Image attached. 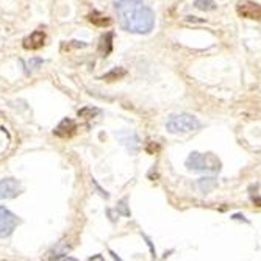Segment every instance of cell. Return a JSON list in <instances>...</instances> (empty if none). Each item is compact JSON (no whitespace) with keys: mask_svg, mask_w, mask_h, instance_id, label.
Here are the masks:
<instances>
[{"mask_svg":"<svg viewBox=\"0 0 261 261\" xmlns=\"http://www.w3.org/2000/svg\"><path fill=\"white\" fill-rule=\"evenodd\" d=\"M117 22L125 31L147 35L155 27V13L143 0H117L114 3Z\"/></svg>","mask_w":261,"mask_h":261,"instance_id":"obj_1","label":"cell"},{"mask_svg":"<svg viewBox=\"0 0 261 261\" xmlns=\"http://www.w3.org/2000/svg\"><path fill=\"white\" fill-rule=\"evenodd\" d=\"M194 6L200 11H211L216 8L214 0H194Z\"/></svg>","mask_w":261,"mask_h":261,"instance_id":"obj_10","label":"cell"},{"mask_svg":"<svg viewBox=\"0 0 261 261\" xmlns=\"http://www.w3.org/2000/svg\"><path fill=\"white\" fill-rule=\"evenodd\" d=\"M44 41H46L44 31L36 30L28 38L24 39V49H27V50H38V49H41L42 46H44Z\"/></svg>","mask_w":261,"mask_h":261,"instance_id":"obj_7","label":"cell"},{"mask_svg":"<svg viewBox=\"0 0 261 261\" xmlns=\"http://www.w3.org/2000/svg\"><path fill=\"white\" fill-rule=\"evenodd\" d=\"M92 184H94V186H95V189H97V191H99V192H100V195H102V197H105V199H108V197H110V194H108L106 191H103V189H102V188L99 186V183H97V181H95L94 178H92Z\"/></svg>","mask_w":261,"mask_h":261,"instance_id":"obj_14","label":"cell"},{"mask_svg":"<svg viewBox=\"0 0 261 261\" xmlns=\"http://www.w3.org/2000/svg\"><path fill=\"white\" fill-rule=\"evenodd\" d=\"M44 61H42L41 58H33V60H30V66H33V68H36V66H39V64H42Z\"/></svg>","mask_w":261,"mask_h":261,"instance_id":"obj_16","label":"cell"},{"mask_svg":"<svg viewBox=\"0 0 261 261\" xmlns=\"http://www.w3.org/2000/svg\"><path fill=\"white\" fill-rule=\"evenodd\" d=\"M19 224L17 216L5 206H0V236H9Z\"/></svg>","mask_w":261,"mask_h":261,"instance_id":"obj_4","label":"cell"},{"mask_svg":"<svg viewBox=\"0 0 261 261\" xmlns=\"http://www.w3.org/2000/svg\"><path fill=\"white\" fill-rule=\"evenodd\" d=\"M186 168L189 171L197 172H219L221 171V161L217 160L213 154H199V152H192L186 160Z\"/></svg>","mask_w":261,"mask_h":261,"instance_id":"obj_2","label":"cell"},{"mask_svg":"<svg viewBox=\"0 0 261 261\" xmlns=\"http://www.w3.org/2000/svg\"><path fill=\"white\" fill-rule=\"evenodd\" d=\"M127 74L125 69H121V68H116L113 69L111 72H108L106 75H103V80H108V82H113V80H117V79H121L124 77V75Z\"/></svg>","mask_w":261,"mask_h":261,"instance_id":"obj_11","label":"cell"},{"mask_svg":"<svg viewBox=\"0 0 261 261\" xmlns=\"http://www.w3.org/2000/svg\"><path fill=\"white\" fill-rule=\"evenodd\" d=\"M75 128H77V124H75V121H72V119H63V121L60 122V125L55 128V133L57 136H61V138H68L71 136L74 132H75Z\"/></svg>","mask_w":261,"mask_h":261,"instance_id":"obj_8","label":"cell"},{"mask_svg":"<svg viewBox=\"0 0 261 261\" xmlns=\"http://www.w3.org/2000/svg\"><path fill=\"white\" fill-rule=\"evenodd\" d=\"M22 191L20 183L14 178L0 180V200L2 199H14Z\"/></svg>","mask_w":261,"mask_h":261,"instance_id":"obj_5","label":"cell"},{"mask_svg":"<svg viewBox=\"0 0 261 261\" xmlns=\"http://www.w3.org/2000/svg\"><path fill=\"white\" fill-rule=\"evenodd\" d=\"M238 13L246 19H255L258 20L261 16V9L258 3L254 2H239L238 3Z\"/></svg>","mask_w":261,"mask_h":261,"instance_id":"obj_6","label":"cell"},{"mask_svg":"<svg viewBox=\"0 0 261 261\" xmlns=\"http://www.w3.org/2000/svg\"><path fill=\"white\" fill-rule=\"evenodd\" d=\"M89 20H91V22H94V24H97V25H110V22H111V20L108 19L106 16H102V14H99L97 11H94L89 16Z\"/></svg>","mask_w":261,"mask_h":261,"instance_id":"obj_12","label":"cell"},{"mask_svg":"<svg viewBox=\"0 0 261 261\" xmlns=\"http://www.w3.org/2000/svg\"><path fill=\"white\" fill-rule=\"evenodd\" d=\"M166 128L171 133H191L200 128V122L199 119L192 114H186V113L172 114L168 119Z\"/></svg>","mask_w":261,"mask_h":261,"instance_id":"obj_3","label":"cell"},{"mask_svg":"<svg viewBox=\"0 0 261 261\" xmlns=\"http://www.w3.org/2000/svg\"><path fill=\"white\" fill-rule=\"evenodd\" d=\"M117 213H121V214L130 217V210L127 208V199H122L121 202H119V205H117Z\"/></svg>","mask_w":261,"mask_h":261,"instance_id":"obj_13","label":"cell"},{"mask_svg":"<svg viewBox=\"0 0 261 261\" xmlns=\"http://www.w3.org/2000/svg\"><path fill=\"white\" fill-rule=\"evenodd\" d=\"M216 186H217V181H216L214 177H203V178L199 180V188H200V191L205 192V194L210 192V191H213Z\"/></svg>","mask_w":261,"mask_h":261,"instance_id":"obj_9","label":"cell"},{"mask_svg":"<svg viewBox=\"0 0 261 261\" xmlns=\"http://www.w3.org/2000/svg\"><path fill=\"white\" fill-rule=\"evenodd\" d=\"M144 236V239H146V241H147V246L150 247V252H152V257H155L157 254H155V249H154V244H152V241H150V239L146 236V235H143Z\"/></svg>","mask_w":261,"mask_h":261,"instance_id":"obj_15","label":"cell"}]
</instances>
